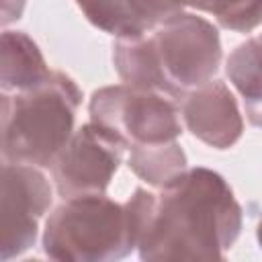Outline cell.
I'll list each match as a JSON object with an SVG mask.
<instances>
[{
    "instance_id": "obj_15",
    "label": "cell",
    "mask_w": 262,
    "mask_h": 262,
    "mask_svg": "<svg viewBox=\"0 0 262 262\" xmlns=\"http://www.w3.org/2000/svg\"><path fill=\"white\" fill-rule=\"evenodd\" d=\"M256 235H258V242H260V246H262V219H260V223H258V229H256Z\"/></svg>"
},
{
    "instance_id": "obj_1",
    "label": "cell",
    "mask_w": 262,
    "mask_h": 262,
    "mask_svg": "<svg viewBox=\"0 0 262 262\" xmlns=\"http://www.w3.org/2000/svg\"><path fill=\"white\" fill-rule=\"evenodd\" d=\"M127 207L145 262L221 260L242 229V207L225 178L190 168L149 192L137 188Z\"/></svg>"
},
{
    "instance_id": "obj_10",
    "label": "cell",
    "mask_w": 262,
    "mask_h": 262,
    "mask_svg": "<svg viewBox=\"0 0 262 262\" xmlns=\"http://www.w3.org/2000/svg\"><path fill=\"white\" fill-rule=\"evenodd\" d=\"M227 76L244 98L248 121L262 127V33L229 53Z\"/></svg>"
},
{
    "instance_id": "obj_3",
    "label": "cell",
    "mask_w": 262,
    "mask_h": 262,
    "mask_svg": "<svg viewBox=\"0 0 262 262\" xmlns=\"http://www.w3.org/2000/svg\"><path fill=\"white\" fill-rule=\"evenodd\" d=\"M82 102L78 84L63 72L29 88L2 94V156L6 162L47 168L74 133Z\"/></svg>"
},
{
    "instance_id": "obj_7",
    "label": "cell",
    "mask_w": 262,
    "mask_h": 262,
    "mask_svg": "<svg viewBox=\"0 0 262 262\" xmlns=\"http://www.w3.org/2000/svg\"><path fill=\"white\" fill-rule=\"evenodd\" d=\"M51 186L31 164L2 166V235L0 258L10 260L27 252L37 239V223L51 205Z\"/></svg>"
},
{
    "instance_id": "obj_6",
    "label": "cell",
    "mask_w": 262,
    "mask_h": 262,
    "mask_svg": "<svg viewBox=\"0 0 262 262\" xmlns=\"http://www.w3.org/2000/svg\"><path fill=\"white\" fill-rule=\"evenodd\" d=\"M125 149L127 143L106 127L94 121L82 125L51 164L57 192L63 199L102 194Z\"/></svg>"
},
{
    "instance_id": "obj_4",
    "label": "cell",
    "mask_w": 262,
    "mask_h": 262,
    "mask_svg": "<svg viewBox=\"0 0 262 262\" xmlns=\"http://www.w3.org/2000/svg\"><path fill=\"white\" fill-rule=\"evenodd\" d=\"M137 248L131 211L102 194L63 199L43 231V252L59 262H111Z\"/></svg>"
},
{
    "instance_id": "obj_14",
    "label": "cell",
    "mask_w": 262,
    "mask_h": 262,
    "mask_svg": "<svg viewBox=\"0 0 262 262\" xmlns=\"http://www.w3.org/2000/svg\"><path fill=\"white\" fill-rule=\"evenodd\" d=\"M194 2L196 0H135L137 8L149 29H154L158 23H162L178 12H184L186 6L194 8Z\"/></svg>"
},
{
    "instance_id": "obj_13",
    "label": "cell",
    "mask_w": 262,
    "mask_h": 262,
    "mask_svg": "<svg viewBox=\"0 0 262 262\" xmlns=\"http://www.w3.org/2000/svg\"><path fill=\"white\" fill-rule=\"evenodd\" d=\"M194 8L217 18L225 29L250 33L262 23V0H196Z\"/></svg>"
},
{
    "instance_id": "obj_5",
    "label": "cell",
    "mask_w": 262,
    "mask_h": 262,
    "mask_svg": "<svg viewBox=\"0 0 262 262\" xmlns=\"http://www.w3.org/2000/svg\"><path fill=\"white\" fill-rule=\"evenodd\" d=\"M88 113L90 121L119 135L127 147L174 141L182 133L178 108L166 94L131 84L96 90Z\"/></svg>"
},
{
    "instance_id": "obj_2",
    "label": "cell",
    "mask_w": 262,
    "mask_h": 262,
    "mask_svg": "<svg viewBox=\"0 0 262 262\" xmlns=\"http://www.w3.org/2000/svg\"><path fill=\"white\" fill-rule=\"evenodd\" d=\"M113 63L125 84L180 98L219 70V31L203 16L178 12L143 35L117 37Z\"/></svg>"
},
{
    "instance_id": "obj_11",
    "label": "cell",
    "mask_w": 262,
    "mask_h": 262,
    "mask_svg": "<svg viewBox=\"0 0 262 262\" xmlns=\"http://www.w3.org/2000/svg\"><path fill=\"white\" fill-rule=\"evenodd\" d=\"M129 168L147 184L162 188L186 170V154L174 141L143 143L129 147Z\"/></svg>"
},
{
    "instance_id": "obj_8",
    "label": "cell",
    "mask_w": 262,
    "mask_h": 262,
    "mask_svg": "<svg viewBox=\"0 0 262 262\" xmlns=\"http://www.w3.org/2000/svg\"><path fill=\"white\" fill-rule=\"evenodd\" d=\"M180 113L188 131L215 149L231 147L244 131V121L231 90L209 80L180 96Z\"/></svg>"
},
{
    "instance_id": "obj_9",
    "label": "cell",
    "mask_w": 262,
    "mask_h": 262,
    "mask_svg": "<svg viewBox=\"0 0 262 262\" xmlns=\"http://www.w3.org/2000/svg\"><path fill=\"white\" fill-rule=\"evenodd\" d=\"M51 76L37 43L23 31L2 33V92L29 90Z\"/></svg>"
},
{
    "instance_id": "obj_12",
    "label": "cell",
    "mask_w": 262,
    "mask_h": 262,
    "mask_svg": "<svg viewBox=\"0 0 262 262\" xmlns=\"http://www.w3.org/2000/svg\"><path fill=\"white\" fill-rule=\"evenodd\" d=\"M84 16L115 37H135L149 31L135 0H76Z\"/></svg>"
}]
</instances>
